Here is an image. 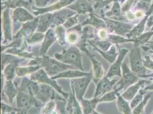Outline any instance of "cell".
<instances>
[{
    "mask_svg": "<svg viewBox=\"0 0 153 114\" xmlns=\"http://www.w3.org/2000/svg\"><path fill=\"white\" fill-rule=\"evenodd\" d=\"M45 37V34L41 32L34 33L30 37L27 38L26 42L29 44H38L39 43L43 42Z\"/></svg>",
    "mask_w": 153,
    "mask_h": 114,
    "instance_id": "f1b7e54d",
    "label": "cell"
},
{
    "mask_svg": "<svg viewBox=\"0 0 153 114\" xmlns=\"http://www.w3.org/2000/svg\"><path fill=\"white\" fill-rule=\"evenodd\" d=\"M90 44L94 47V49L97 51L99 52V53L102 56V57H103L106 60H107L110 64H113L114 62L117 59L116 58L118 57L119 53H117L116 46L114 45H112L108 50L106 51H103L100 50L94 44Z\"/></svg>",
    "mask_w": 153,
    "mask_h": 114,
    "instance_id": "e0dca14e",
    "label": "cell"
},
{
    "mask_svg": "<svg viewBox=\"0 0 153 114\" xmlns=\"http://www.w3.org/2000/svg\"><path fill=\"white\" fill-rule=\"evenodd\" d=\"M88 42H89V44H94L100 50L103 51L108 50V49L110 48V47L112 46V43L110 42L109 41H106V40H102L100 41L89 40Z\"/></svg>",
    "mask_w": 153,
    "mask_h": 114,
    "instance_id": "f546056e",
    "label": "cell"
},
{
    "mask_svg": "<svg viewBox=\"0 0 153 114\" xmlns=\"http://www.w3.org/2000/svg\"><path fill=\"white\" fill-rule=\"evenodd\" d=\"M72 114H83V113H82V110H81V108L80 107L78 102L77 101L76 98L75 101H74Z\"/></svg>",
    "mask_w": 153,
    "mask_h": 114,
    "instance_id": "74e56055",
    "label": "cell"
},
{
    "mask_svg": "<svg viewBox=\"0 0 153 114\" xmlns=\"http://www.w3.org/2000/svg\"><path fill=\"white\" fill-rule=\"evenodd\" d=\"M146 94L147 91H145L143 89H140L138 93L135 95L134 98L131 100V102L130 103V107L132 108V110L142 101Z\"/></svg>",
    "mask_w": 153,
    "mask_h": 114,
    "instance_id": "4dcf8cb0",
    "label": "cell"
},
{
    "mask_svg": "<svg viewBox=\"0 0 153 114\" xmlns=\"http://www.w3.org/2000/svg\"><path fill=\"white\" fill-rule=\"evenodd\" d=\"M20 59L17 57H13L10 55H7L5 54H2L1 55V66L2 70L4 69V67L7 64L13 63V62H19Z\"/></svg>",
    "mask_w": 153,
    "mask_h": 114,
    "instance_id": "1f68e13d",
    "label": "cell"
},
{
    "mask_svg": "<svg viewBox=\"0 0 153 114\" xmlns=\"http://www.w3.org/2000/svg\"><path fill=\"white\" fill-rule=\"evenodd\" d=\"M83 114H91L95 110L96 106L99 101V98H94L93 99L87 100L82 99L81 101Z\"/></svg>",
    "mask_w": 153,
    "mask_h": 114,
    "instance_id": "d6986e66",
    "label": "cell"
},
{
    "mask_svg": "<svg viewBox=\"0 0 153 114\" xmlns=\"http://www.w3.org/2000/svg\"><path fill=\"white\" fill-rule=\"evenodd\" d=\"M100 114V113H98V112H96V111H95V110H94V111H93V113H92V114Z\"/></svg>",
    "mask_w": 153,
    "mask_h": 114,
    "instance_id": "bcb514c9",
    "label": "cell"
},
{
    "mask_svg": "<svg viewBox=\"0 0 153 114\" xmlns=\"http://www.w3.org/2000/svg\"><path fill=\"white\" fill-rule=\"evenodd\" d=\"M121 14V12H120V7L119 5L116 3L113 6V7L112 9V10L111 11L110 13H108L107 15L108 16H120Z\"/></svg>",
    "mask_w": 153,
    "mask_h": 114,
    "instance_id": "f35d334b",
    "label": "cell"
},
{
    "mask_svg": "<svg viewBox=\"0 0 153 114\" xmlns=\"http://www.w3.org/2000/svg\"><path fill=\"white\" fill-rule=\"evenodd\" d=\"M118 81L116 79L110 80L108 78L105 76L97 83V87L94 97L100 98L106 93L111 91Z\"/></svg>",
    "mask_w": 153,
    "mask_h": 114,
    "instance_id": "ba28073f",
    "label": "cell"
},
{
    "mask_svg": "<svg viewBox=\"0 0 153 114\" xmlns=\"http://www.w3.org/2000/svg\"><path fill=\"white\" fill-rule=\"evenodd\" d=\"M30 79L32 81L37 82L38 83H42L49 84L53 87L55 89L58 93L59 94H61V95L64 96L65 98H67L69 95L68 93H65L64 91L62 90L61 87H60L55 81L54 79H51V78L49 77V76L47 74V73L45 71V70L41 68L36 72L33 73L30 76Z\"/></svg>",
    "mask_w": 153,
    "mask_h": 114,
    "instance_id": "5b68a950",
    "label": "cell"
},
{
    "mask_svg": "<svg viewBox=\"0 0 153 114\" xmlns=\"http://www.w3.org/2000/svg\"><path fill=\"white\" fill-rule=\"evenodd\" d=\"M128 49H121L118 54V56L117 58V59L112 64L110 67L108 72L106 76L108 78H113V76H117L121 77V67L122 61L126 57L128 53Z\"/></svg>",
    "mask_w": 153,
    "mask_h": 114,
    "instance_id": "52a82bcc",
    "label": "cell"
},
{
    "mask_svg": "<svg viewBox=\"0 0 153 114\" xmlns=\"http://www.w3.org/2000/svg\"><path fill=\"white\" fill-rule=\"evenodd\" d=\"M54 22V16L51 14H45L39 17L38 20L37 29L38 32L45 33L50 28L52 27V25Z\"/></svg>",
    "mask_w": 153,
    "mask_h": 114,
    "instance_id": "5bb4252c",
    "label": "cell"
},
{
    "mask_svg": "<svg viewBox=\"0 0 153 114\" xmlns=\"http://www.w3.org/2000/svg\"><path fill=\"white\" fill-rule=\"evenodd\" d=\"M153 36V31H150L142 34L140 36L134 38V47H138L146 44Z\"/></svg>",
    "mask_w": 153,
    "mask_h": 114,
    "instance_id": "cb8c5ba5",
    "label": "cell"
},
{
    "mask_svg": "<svg viewBox=\"0 0 153 114\" xmlns=\"http://www.w3.org/2000/svg\"><path fill=\"white\" fill-rule=\"evenodd\" d=\"M71 1L70 0H68V1H61V2L57 4L54 5H53L52 7H49L47 9H41V11L38 12L37 13H36V14H38L39 13H45V12H49V11H52V10H56L58 9H59V8H61L62 7H64L68 4H69V3H70Z\"/></svg>",
    "mask_w": 153,
    "mask_h": 114,
    "instance_id": "836d02e7",
    "label": "cell"
},
{
    "mask_svg": "<svg viewBox=\"0 0 153 114\" xmlns=\"http://www.w3.org/2000/svg\"><path fill=\"white\" fill-rule=\"evenodd\" d=\"M122 74L121 79L116 83V84L118 85L119 87L117 89H115L118 93L122 90H126L130 86L139 81L138 79L140 77L130 69H129L126 64H122Z\"/></svg>",
    "mask_w": 153,
    "mask_h": 114,
    "instance_id": "277c9868",
    "label": "cell"
},
{
    "mask_svg": "<svg viewBox=\"0 0 153 114\" xmlns=\"http://www.w3.org/2000/svg\"><path fill=\"white\" fill-rule=\"evenodd\" d=\"M135 17L138 19L142 18L144 16V12H143V11H142V10H138L135 12Z\"/></svg>",
    "mask_w": 153,
    "mask_h": 114,
    "instance_id": "ee69618b",
    "label": "cell"
},
{
    "mask_svg": "<svg viewBox=\"0 0 153 114\" xmlns=\"http://www.w3.org/2000/svg\"><path fill=\"white\" fill-rule=\"evenodd\" d=\"M34 65H39L45 70L50 76H53L69 69H76L75 67L64 64L48 56H42L33 59Z\"/></svg>",
    "mask_w": 153,
    "mask_h": 114,
    "instance_id": "6da1fadb",
    "label": "cell"
},
{
    "mask_svg": "<svg viewBox=\"0 0 153 114\" xmlns=\"http://www.w3.org/2000/svg\"><path fill=\"white\" fill-rule=\"evenodd\" d=\"M88 24L93 26L99 30L103 29H107L106 24H105L103 21H102V19H97L93 16H91L90 19H88L83 23L82 25H88Z\"/></svg>",
    "mask_w": 153,
    "mask_h": 114,
    "instance_id": "d4e9b609",
    "label": "cell"
},
{
    "mask_svg": "<svg viewBox=\"0 0 153 114\" xmlns=\"http://www.w3.org/2000/svg\"><path fill=\"white\" fill-rule=\"evenodd\" d=\"M108 21L106 26L108 32L111 33L114 32L118 36H126L134 28V25L131 24L117 22L112 20Z\"/></svg>",
    "mask_w": 153,
    "mask_h": 114,
    "instance_id": "9c48e42d",
    "label": "cell"
},
{
    "mask_svg": "<svg viewBox=\"0 0 153 114\" xmlns=\"http://www.w3.org/2000/svg\"><path fill=\"white\" fill-rule=\"evenodd\" d=\"M54 56L58 61L73 66L77 69L83 71L81 54L76 47L71 46L67 49L63 50L61 53H56Z\"/></svg>",
    "mask_w": 153,
    "mask_h": 114,
    "instance_id": "7a4b0ae2",
    "label": "cell"
},
{
    "mask_svg": "<svg viewBox=\"0 0 153 114\" xmlns=\"http://www.w3.org/2000/svg\"><path fill=\"white\" fill-rule=\"evenodd\" d=\"M38 19L26 23L22 25V28L19 30L14 37L13 39H21L23 40L24 38L26 39L27 38L30 37L34 33V30L37 27Z\"/></svg>",
    "mask_w": 153,
    "mask_h": 114,
    "instance_id": "30bf717a",
    "label": "cell"
},
{
    "mask_svg": "<svg viewBox=\"0 0 153 114\" xmlns=\"http://www.w3.org/2000/svg\"><path fill=\"white\" fill-rule=\"evenodd\" d=\"M152 94L151 93H147L145 96L143 100L138 105H137L135 107H134L132 110L131 114H142L144 111L145 108L148 103L150 99Z\"/></svg>",
    "mask_w": 153,
    "mask_h": 114,
    "instance_id": "484cf974",
    "label": "cell"
},
{
    "mask_svg": "<svg viewBox=\"0 0 153 114\" xmlns=\"http://www.w3.org/2000/svg\"><path fill=\"white\" fill-rule=\"evenodd\" d=\"M153 114V113H152V114Z\"/></svg>",
    "mask_w": 153,
    "mask_h": 114,
    "instance_id": "c3c4849f",
    "label": "cell"
},
{
    "mask_svg": "<svg viewBox=\"0 0 153 114\" xmlns=\"http://www.w3.org/2000/svg\"><path fill=\"white\" fill-rule=\"evenodd\" d=\"M91 74L90 73H86L83 71H79V70H74V69H69L65 70L63 72L58 74L55 76H51V79H56L58 78H81L83 76H89Z\"/></svg>",
    "mask_w": 153,
    "mask_h": 114,
    "instance_id": "9a60e30c",
    "label": "cell"
},
{
    "mask_svg": "<svg viewBox=\"0 0 153 114\" xmlns=\"http://www.w3.org/2000/svg\"><path fill=\"white\" fill-rule=\"evenodd\" d=\"M56 106V104L55 101H48L45 107L42 108V114H51V113L54 110Z\"/></svg>",
    "mask_w": 153,
    "mask_h": 114,
    "instance_id": "e575fe53",
    "label": "cell"
},
{
    "mask_svg": "<svg viewBox=\"0 0 153 114\" xmlns=\"http://www.w3.org/2000/svg\"><path fill=\"white\" fill-rule=\"evenodd\" d=\"M57 39L54 30L53 29V27L50 28L45 34V37L42 42V46L40 49V54L44 56L46 51L48 50L49 47Z\"/></svg>",
    "mask_w": 153,
    "mask_h": 114,
    "instance_id": "4fadbf2b",
    "label": "cell"
},
{
    "mask_svg": "<svg viewBox=\"0 0 153 114\" xmlns=\"http://www.w3.org/2000/svg\"><path fill=\"white\" fill-rule=\"evenodd\" d=\"M13 19L15 23L17 22H21L31 21L34 19V17L25 9H18L16 11H14L13 14Z\"/></svg>",
    "mask_w": 153,
    "mask_h": 114,
    "instance_id": "44dd1931",
    "label": "cell"
},
{
    "mask_svg": "<svg viewBox=\"0 0 153 114\" xmlns=\"http://www.w3.org/2000/svg\"><path fill=\"white\" fill-rule=\"evenodd\" d=\"M91 79L92 74H90L88 76L74 78L71 81L70 87L77 100L81 101L83 99V96Z\"/></svg>",
    "mask_w": 153,
    "mask_h": 114,
    "instance_id": "8992f818",
    "label": "cell"
},
{
    "mask_svg": "<svg viewBox=\"0 0 153 114\" xmlns=\"http://www.w3.org/2000/svg\"><path fill=\"white\" fill-rule=\"evenodd\" d=\"M126 16L128 18V19L130 20H134L135 19V14L131 12H128L127 14H126Z\"/></svg>",
    "mask_w": 153,
    "mask_h": 114,
    "instance_id": "7bdbcfd3",
    "label": "cell"
},
{
    "mask_svg": "<svg viewBox=\"0 0 153 114\" xmlns=\"http://www.w3.org/2000/svg\"><path fill=\"white\" fill-rule=\"evenodd\" d=\"M7 114H16V112L14 111H12V112H11V113H8Z\"/></svg>",
    "mask_w": 153,
    "mask_h": 114,
    "instance_id": "7dc6e473",
    "label": "cell"
},
{
    "mask_svg": "<svg viewBox=\"0 0 153 114\" xmlns=\"http://www.w3.org/2000/svg\"><path fill=\"white\" fill-rule=\"evenodd\" d=\"M77 16L69 18L64 24V27L65 29H70L73 26H75L77 24Z\"/></svg>",
    "mask_w": 153,
    "mask_h": 114,
    "instance_id": "8d00e7d4",
    "label": "cell"
},
{
    "mask_svg": "<svg viewBox=\"0 0 153 114\" xmlns=\"http://www.w3.org/2000/svg\"><path fill=\"white\" fill-rule=\"evenodd\" d=\"M2 90L5 92L10 103H13L14 98L17 96L19 93V90L15 86L12 81H5Z\"/></svg>",
    "mask_w": 153,
    "mask_h": 114,
    "instance_id": "ac0fdd59",
    "label": "cell"
},
{
    "mask_svg": "<svg viewBox=\"0 0 153 114\" xmlns=\"http://www.w3.org/2000/svg\"><path fill=\"white\" fill-rule=\"evenodd\" d=\"M117 93L118 92L115 90L114 91L107 93L105 94L102 95V96L99 98V101L100 102L114 101L117 99Z\"/></svg>",
    "mask_w": 153,
    "mask_h": 114,
    "instance_id": "d6a6232c",
    "label": "cell"
},
{
    "mask_svg": "<svg viewBox=\"0 0 153 114\" xmlns=\"http://www.w3.org/2000/svg\"><path fill=\"white\" fill-rule=\"evenodd\" d=\"M86 54H88V56H89L93 64L94 76L93 81L97 84L102 79L103 76H104V70L103 69L102 64L99 61H98L92 55H91L89 51H88Z\"/></svg>",
    "mask_w": 153,
    "mask_h": 114,
    "instance_id": "2e32d148",
    "label": "cell"
},
{
    "mask_svg": "<svg viewBox=\"0 0 153 114\" xmlns=\"http://www.w3.org/2000/svg\"><path fill=\"white\" fill-rule=\"evenodd\" d=\"M27 110L19 109V110H18L16 114H27Z\"/></svg>",
    "mask_w": 153,
    "mask_h": 114,
    "instance_id": "f6af8a7d",
    "label": "cell"
},
{
    "mask_svg": "<svg viewBox=\"0 0 153 114\" xmlns=\"http://www.w3.org/2000/svg\"><path fill=\"white\" fill-rule=\"evenodd\" d=\"M41 107L36 106H32L27 110V114H39Z\"/></svg>",
    "mask_w": 153,
    "mask_h": 114,
    "instance_id": "ab89813d",
    "label": "cell"
},
{
    "mask_svg": "<svg viewBox=\"0 0 153 114\" xmlns=\"http://www.w3.org/2000/svg\"><path fill=\"white\" fill-rule=\"evenodd\" d=\"M117 105L119 111L123 114H131L132 108L128 101L125 99L119 93H117Z\"/></svg>",
    "mask_w": 153,
    "mask_h": 114,
    "instance_id": "ffe728a7",
    "label": "cell"
},
{
    "mask_svg": "<svg viewBox=\"0 0 153 114\" xmlns=\"http://www.w3.org/2000/svg\"><path fill=\"white\" fill-rule=\"evenodd\" d=\"M145 67L149 70H153V60L149 55H145L143 58Z\"/></svg>",
    "mask_w": 153,
    "mask_h": 114,
    "instance_id": "d590c367",
    "label": "cell"
},
{
    "mask_svg": "<svg viewBox=\"0 0 153 114\" xmlns=\"http://www.w3.org/2000/svg\"><path fill=\"white\" fill-rule=\"evenodd\" d=\"M41 67L37 66H29L26 67H17L16 69V75L19 77L25 76L36 72Z\"/></svg>",
    "mask_w": 153,
    "mask_h": 114,
    "instance_id": "603a6c76",
    "label": "cell"
},
{
    "mask_svg": "<svg viewBox=\"0 0 153 114\" xmlns=\"http://www.w3.org/2000/svg\"><path fill=\"white\" fill-rule=\"evenodd\" d=\"M66 29L64 26H58L55 30V34L58 42L61 45H64L66 44Z\"/></svg>",
    "mask_w": 153,
    "mask_h": 114,
    "instance_id": "83f0119b",
    "label": "cell"
},
{
    "mask_svg": "<svg viewBox=\"0 0 153 114\" xmlns=\"http://www.w3.org/2000/svg\"><path fill=\"white\" fill-rule=\"evenodd\" d=\"M130 63L131 70L138 75L140 76L146 74L147 69L143 64V59L142 57L140 47H134L130 53Z\"/></svg>",
    "mask_w": 153,
    "mask_h": 114,
    "instance_id": "3957f363",
    "label": "cell"
},
{
    "mask_svg": "<svg viewBox=\"0 0 153 114\" xmlns=\"http://www.w3.org/2000/svg\"><path fill=\"white\" fill-rule=\"evenodd\" d=\"M98 36L102 40L106 39V38H108V35L107 30H106V29H105L100 30V31L98 32Z\"/></svg>",
    "mask_w": 153,
    "mask_h": 114,
    "instance_id": "b9f144b4",
    "label": "cell"
},
{
    "mask_svg": "<svg viewBox=\"0 0 153 114\" xmlns=\"http://www.w3.org/2000/svg\"><path fill=\"white\" fill-rule=\"evenodd\" d=\"M152 83L150 81L147 79H141L130 86L121 95L126 101H131L134 96L138 93L140 89H143L145 84H150Z\"/></svg>",
    "mask_w": 153,
    "mask_h": 114,
    "instance_id": "8fae6325",
    "label": "cell"
},
{
    "mask_svg": "<svg viewBox=\"0 0 153 114\" xmlns=\"http://www.w3.org/2000/svg\"><path fill=\"white\" fill-rule=\"evenodd\" d=\"M1 109H2V114H4V113H10L14 111V109L9 106L7 104L4 103V102L1 103Z\"/></svg>",
    "mask_w": 153,
    "mask_h": 114,
    "instance_id": "60d3db41",
    "label": "cell"
},
{
    "mask_svg": "<svg viewBox=\"0 0 153 114\" xmlns=\"http://www.w3.org/2000/svg\"><path fill=\"white\" fill-rule=\"evenodd\" d=\"M5 53L17 55L19 57L35 59V58L34 57L33 53L26 51L24 49H19V48H10L7 49V51H5Z\"/></svg>",
    "mask_w": 153,
    "mask_h": 114,
    "instance_id": "4316f807",
    "label": "cell"
},
{
    "mask_svg": "<svg viewBox=\"0 0 153 114\" xmlns=\"http://www.w3.org/2000/svg\"><path fill=\"white\" fill-rule=\"evenodd\" d=\"M19 62H13L7 64L2 70L5 81H12L16 74V69Z\"/></svg>",
    "mask_w": 153,
    "mask_h": 114,
    "instance_id": "7402d4cb",
    "label": "cell"
},
{
    "mask_svg": "<svg viewBox=\"0 0 153 114\" xmlns=\"http://www.w3.org/2000/svg\"><path fill=\"white\" fill-rule=\"evenodd\" d=\"M2 29H3V36L4 38V41L3 44L6 42L12 41V30L11 21L9 17V11L7 10L3 14L2 18Z\"/></svg>",
    "mask_w": 153,
    "mask_h": 114,
    "instance_id": "7c38bea8",
    "label": "cell"
}]
</instances>
